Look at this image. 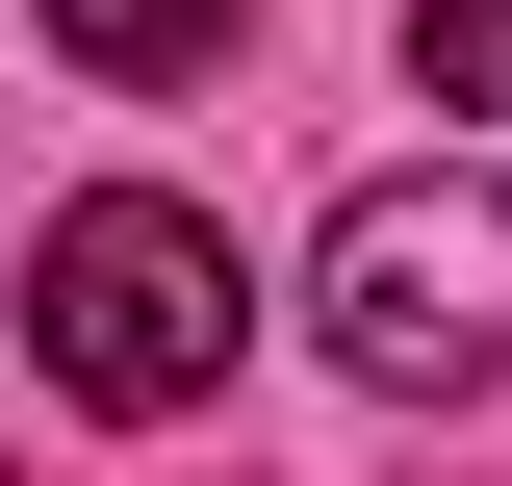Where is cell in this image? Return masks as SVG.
Instances as JSON below:
<instances>
[{"mask_svg": "<svg viewBox=\"0 0 512 486\" xmlns=\"http://www.w3.org/2000/svg\"><path fill=\"white\" fill-rule=\"evenodd\" d=\"M26 359L77 384V410H205L231 384V231L205 205H154V180H103V205H52V256H26Z\"/></svg>", "mask_w": 512, "mask_h": 486, "instance_id": "obj_1", "label": "cell"}, {"mask_svg": "<svg viewBox=\"0 0 512 486\" xmlns=\"http://www.w3.org/2000/svg\"><path fill=\"white\" fill-rule=\"evenodd\" d=\"M333 359L384 384V410H461V384H512V180H359L333 205Z\"/></svg>", "mask_w": 512, "mask_h": 486, "instance_id": "obj_2", "label": "cell"}, {"mask_svg": "<svg viewBox=\"0 0 512 486\" xmlns=\"http://www.w3.org/2000/svg\"><path fill=\"white\" fill-rule=\"evenodd\" d=\"M231 26H256V0H52V52H77V77H205Z\"/></svg>", "mask_w": 512, "mask_h": 486, "instance_id": "obj_3", "label": "cell"}, {"mask_svg": "<svg viewBox=\"0 0 512 486\" xmlns=\"http://www.w3.org/2000/svg\"><path fill=\"white\" fill-rule=\"evenodd\" d=\"M410 77L436 103H512V0H410Z\"/></svg>", "mask_w": 512, "mask_h": 486, "instance_id": "obj_4", "label": "cell"}]
</instances>
